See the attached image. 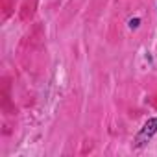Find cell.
Masks as SVG:
<instances>
[{"label": "cell", "mask_w": 157, "mask_h": 157, "mask_svg": "<svg viewBox=\"0 0 157 157\" xmlns=\"http://www.w3.org/2000/svg\"><path fill=\"white\" fill-rule=\"evenodd\" d=\"M155 133H157V117H151V118H148V120L142 124V128H140L139 133L135 135V148L146 146V144L153 139Z\"/></svg>", "instance_id": "obj_1"}, {"label": "cell", "mask_w": 157, "mask_h": 157, "mask_svg": "<svg viewBox=\"0 0 157 157\" xmlns=\"http://www.w3.org/2000/svg\"><path fill=\"white\" fill-rule=\"evenodd\" d=\"M139 24H140V19H139V17H135V19H129V21H128L129 30H137V28H139Z\"/></svg>", "instance_id": "obj_2"}]
</instances>
